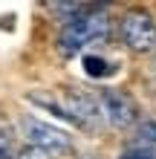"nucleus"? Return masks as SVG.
Listing matches in <instances>:
<instances>
[{"mask_svg":"<svg viewBox=\"0 0 156 159\" xmlns=\"http://www.w3.org/2000/svg\"><path fill=\"white\" fill-rule=\"evenodd\" d=\"M110 29H113V20L107 15V6H90V12H84L67 26H61L58 52L64 58H75L90 46L104 43L110 38Z\"/></svg>","mask_w":156,"mask_h":159,"instance_id":"1","label":"nucleus"},{"mask_svg":"<svg viewBox=\"0 0 156 159\" xmlns=\"http://www.w3.org/2000/svg\"><path fill=\"white\" fill-rule=\"evenodd\" d=\"M20 133L26 139V145L38 148V151H43L52 159H67L75 151L72 136H67L61 127H55V125H49V121H43L38 116H23L20 119Z\"/></svg>","mask_w":156,"mask_h":159,"instance_id":"2","label":"nucleus"},{"mask_svg":"<svg viewBox=\"0 0 156 159\" xmlns=\"http://www.w3.org/2000/svg\"><path fill=\"white\" fill-rule=\"evenodd\" d=\"M118 35L130 52L145 55L156 49V20L148 9H130L118 23Z\"/></svg>","mask_w":156,"mask_h":159,"instance_id":"3","label":"nucleus"},{"mask_svg":"<svg viewBox=\"0 0 156 159\" xmlns=\"http://www.w3.org/2000/svg\"><path fill=\"white\" fill-rule=\"evenodd\" d=\"M98 107H101V116L110 127L116 130H124V127H133L139 125V110H136L133 98L122 90H113V87H104L98 93Z\"/></svg>","mask_w":156,"mask_h":159,"instance_id":"4","label":"nucleus"},{"mask_svg":"<svg viewBox=\"0 0 156 159\" xmlns=\"http://www.w3.org/2000/svg\"><path fill=\"white\" fill-rule=\"evenodd\" d=\"M130 148L156 151V119H142L139 125H136V133H133V145Z\"/></svg>","mask_w":156,"mask_h":159,"instance_id":"5","label":"nucleus"},{"mask_svg":"<svg viewBox=\"0 0 156 159\" xmlns=\"http://www.w3.org/2000/svg\"><path fill=\"white\" fill-rule=\"evenodd\" d=\"M84 72L90 78H110L116 72V67L101 55H84Z\"/></svg>","mask_w":156,"mask_h":159,"instance_id":"6","label":"nucleus"},{"mask_svg":"<svg viewBox=\"0 0 156 159\" xmlns=\"http://www.w3.org/2000/svg\"><path fill=\"white\" fill-rule=\"evenodd\" d=\"M0 159H17V148H15V139L0 130Z\"/></svg>","mask_w":156,"mask_h":159,"instance_id":"7","label":"nucleus"},{"mask_svg":"<svg viewBox=\"0 0 156 159\" xmlns=\"http://www.w3.org/2000/svg\"><path fill=\"white\" fill-rule=\"evenodd\" d=\"M17 159H52V156H47L43 151H38V148H32V145H26V148L17 151Z\"/></svg>","mask_w":156,"mask_h":159,"instance_id":"8","label":"nucleus"},{"mask_svg":"<svg viewBox=\"0 0 156 159\" xmlns=\"http://www.w3.org/2000/svg\"><path fill=\"white\" fill-rule=\"evenodd\" d=\"M153 72H156V49H153Z\"/></svg>","mask_w":156,"mask_h":159,"instance_id":"9","label":"nucleus"},{"mask_svg":"<svg viewBox=\"0 0 156 159\" xmlns=\"http://www.w3.org/2000/svg\"><path fill=\"white\" fill-rule=\"evenodd\" d=\"M87 159H93V156H87Z\"/></svg>","mask_w":156,"mask_h":159,"instance_id":"10","label":"nucleus"}]
</instances>
